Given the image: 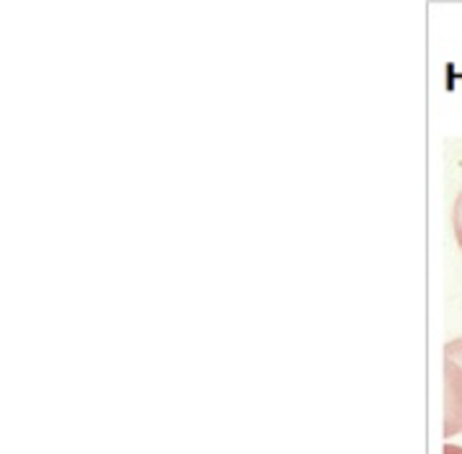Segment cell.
Instances as JSON below:
<instances>
[{"label": "cell", "instance_id": "obj_1", "mask_svg": "<svg viewBox=\"0 0 462 454\" xmlns=\"http://www.w3.org/2000/svg\"><path fill=\"white\" fill-rule=\"evenodd\" d=\"M462 433V369L444 356V436Z\"/></svg>", "mask_w": 462, "mask_h": 454}, {"label": "cell", "instance_id": "obj_2", "mask_svg": "<svg viewBox=\"0 0 462 454\" xmlns=\"http://www.w3.org/2000/svg\"><path fill=\"white\" fill-rule=\"evenodd\" d=\"M452 227H455V238H457V245L462 250V191L457 194L455 206H452Z\"/></svg>", "mask_w": 462, "mask_h": 454}, {"label": "cell", "instance_id": "obj_3", "mask_svg": "<svg viewBox=\"0 0 462 454\" xmlns=\"http://www.w3.org/2000/svg\"><path fill=\"white\" fill-rule=\"evenodd\" d=\"M444 356L452 359V361H457L460 369H462V338H455V341L447 343V346H444Z\"/></svg>", "mask_w": 462, "mask_h": 454}, {"label": "cell", "instance_id": "obj_4", "mask_svg": "<svg viewBox=\"0 0 462 454\" xmlns=\"http://www.w3.org/2000/svg\"><path fill=\"white\" fill-rule=\"evenodd\" d=\"M441 454H462V447H457V444H444V449H441Z\"/></svg>", "mask_w": 462, "mask_h": 454}]
</instances>
